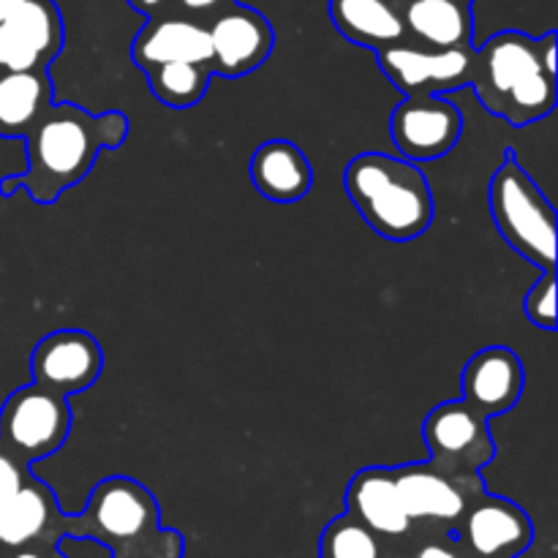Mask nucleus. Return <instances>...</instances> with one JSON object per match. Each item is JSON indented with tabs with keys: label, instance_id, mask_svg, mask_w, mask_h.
<instances>
[{
	"label": "nucleus",
	"instance_id": "obj_4",
	"mask_svg": "<svg viewBox=\"0 0 558 558\" xmlns=\"http://www.w3.org/2000/svg\"><path fill=\"white\" fill-rule=\"evenodd\" d=\"M343 185L360 218L379 238L407 243L434 221V191L414 161L387 153H360L343 172Z\"/></svg>",
	"mask_w": 558,
	"mask_h": 558
},
{
	"label": "nucleus",
	"instance_id": "obj_15",
	"mask_svg": "<svg viewBox=\"0 0 558 558\" xmlns=\"http://www.w3.org/2000/svg\"><path fill=\"white\" fill-rule=\"evenodd\" d=\"M398 496L414 521H441L458 523L466 512L469 501L483 494V488H469L458 483L450 474L439 472L430 463H409V466L392 469Z\"/></svg>",
	"mask_w": 558,
	"mask_h": 558
},
{
	"label": "nucleus",
	"instance_id": "obj_18",
	"mask_svg": "<svg viewBox=\"0 0 558 558\" xmlns=\"http://www.w3.org/2000/svg\"><path fill=\"white\" fill-rule=\"evenodd\" d=\"M349 515L368 526L376 537H403L412 529L398 496L392 469L371 466L352 477L347 490Z\"/></svg>",
	"mask_w": 558,
	"mask_h": 558
},
{
	"label": "nucleus",
	"instance_id": "obj_16",
	"mask_svg": "<svg viewBox=\"0 0 558 558\" xmlns=\"http://www.w3.org/2000/svg\"><path fill=\"white\" fill-rule=\"evenodd\" d=\"M65 515L54 494L31 474L20 490L0 507V554L25 545H58Z\"/></svg>",
	"mask_w": 558,
	"mask_h": 558
},
{
	"label": "nucleus",
	"instance_id": "obj_7",
	"mask_svg": "<svg viewBox=\"0 0 558 558\" xmlns=\"http://www.w3.org/2000/svg\"><path fill=\"white\" fill-rule=\"evenodd\" d=\"M69 430V398L36 381L11 392L0 409V447L27 466L58 452Z\"/></svg>",
	"mask_w": 558,
	"mask_h": 558
},
{
	"label": "nucleus",
	"instance_id": "obj_12",
	"mask_svg": "<svg viewBox=\"0 0 558 558\" xmlns=\"http://www.w3.org/2000/svg\"><path fill=\"white\" fill-rule=\"evenodd\" d=\"M210 33V71L218 76H245L259 69L272 52L276 33L265 14L248 5H227L207 22Z\"/></svg>",
	"mask_w": 558,
	"mask_h": 558
},
{
	"label": "nucleus",
	"instance_id": "obj_29",
	"mask_svg": "<svg viewBox=\"0 0 558 558\" xmlns=\"http://www.w3.org/2000/svg\"><path fill=\"white\" fill-rule=\"evenodd\" d=\"M510 5H512V0H499V9L505 11V14H510ZM534 11H539V0H515L512 16H529V20H532ZM532 36L539 38L537 27H534V20H532Z\"/></svg>",
	"mask_w": 558,
	"mask_h": 558
},
{
	"label": "nucleus",
	"instance_id": "obj_14",
	"mask_svg": "<svg viewBox=\"0 0 558 558\" xmlns=\"http://www.w3.org/2000/svg\"><path fill=\"white\" fill-rule=\"evenodd\" d=\"M463 401L485 420L501 417L521 403L526 387L523 360L507 347H488L474 354L461 376Z\"/></svg>",
	"mask_w": 558,
	"mask_h": 558
},
{
	"label": "nucleus",
	"instance_id": "obj_17",
	"mask_svg": "<svg viewBox=\"0 0 558 558\" xmlns=\"http://www.w3.org/2000/svg\"><path fill=\"white\" fill-rule=\"evenodd\" d=\"M210 33L196 16H158L136 33L131 44V58L142 71L163 63H210Z\"/></svg>",
	"mask_w": 558,
	"mask_h": 558
},
{
	"label": "nucleus",
	"instance_id": "obj_32",
	"mask_svg": "<svg viewBox=\"0 0 558 558\" xmlns=\"http://www.w3.org/2000/svg\"><path fill=\"white\" fill-rule=\"evenodd\" d=\"M22 3H27V0H0V20H5V16L14 9H20Z\"/></svg>",
	"mask_w": 558,
	"mask_h": 558
},
{
	"label": "nucleus",
	"instance_id": "obj_20",
	"mask_svg": "<svg viewBox=\"0 0 558 558\" xmlns=\"http://www.w3.org/2000/svg\"><path fill=\"white\" fill-rule=\"evenodd\" d=\"M330 20L343 38L374 52L407 41L403 0H330Z\"/></svg>",
	"mask_w": 558,
	"mask_h": 558
},
{
	"label": "nucleus",
	"instance_id": "obj_3",
	"mask_svg": "<svg viewBox=\"0 0 558 558\" xmlns=\"http://www.w3.org/2000/svg\"><path fill=\"white\" fill-rule=\"evenodd\" d=\"M65 537L96 539L112 558H183V537L161 529L158 501L131 477H109L93 488L82 515H65Z\"/></svg>",
	"mask_w": 558,
	"mask_h": 558
},
{
	"label": "nucleus",
	"instance_id": "obj_1",
	"mask_svg": "<svg viewBox=\"0 0 558 558\" xmlns=\"http://www.w3.org/2000/svg\"><path fill=\"white\" fill-rule=\"evenodd\" d=\"M129 136L123 112L93 114L74 104H49L27 131V169L0 180V194L27 191L38 205H52L63 191L87 178L101 150H114Z\"/></svg>",
	"mask_w": 558,
	"mask_h": 558
},
{
	"label": "nucleus",
	"instance_id": "obj_2",
	"mask_svg": "<svg viewBox=\"0 0 558 558\" xmlns=\"http://www.w3.org/2000/svg\"><path fill=\"white\" fill-rule=\"evenodd\" d=\"M469 85L480 104L515 129L548 118L558 104L556 31L534 38L501 31L474 47Z\"/></svg>",
	"mask_w": 558,
	"mask_h": 558
},
{
	"label": "nucleus",
	"instance_id": "obj_24",
	"mask_svg": "<svg viewBox=\"0 0 558 558\" xmlns=\"http://www.w3.org/2000/svg\"><path fill=\"white\" fill-rule=\"evenodd\" d=\"M319 556L322 558H381L379 537L354 521L352 515H341L336 521L327 523L325 534L319 539Z\"/></svg>",
	"mask_w": 558,
	"mask_h": 558
},
{
	"label": "nucleus",
	"instance_id": "obj_27",
	"mask_svg": "<svg viewBox=\"0 0 558 558\" xmlns=\"http://www.w3.org/2000/svg\"><path fill=\"white\" fill-rule=\"evenodd\" d=\"M0 558H65L63 550H58V545H25V548L16 550H5L0 554Z\"/></svg>",
	"mask_w": 558,
	"mask_h": 558
},
{
	"label": "nucleus",
	"instance_id": "obj_13",
	"mask_svg": "<svg viewBox=\"0 0 558 558\" xmlns=\"http://www.w3.org/2000/svg\"><path fill=\"white\" fill-rule=\"evenodd\" d=\"M461 521V539L474 558H515L534 539L526 512L499 496H485V490L469 501Z\"/></svg>",
	"mask_w": 558,
	"mask_h": 558
},
{
	"label": "nucleus",
	"instance_id": "obj_33",
	"mask_svg": "<svg viewBox=\"0 0 558 558\" xmlns=\"http://www.w3.org/2000/svg\"><path fill=\"white\" fill-rule=\"evenodd\" d=\"M456 3H466V5H472V0H456Z\"/></svg>",
	"mask_w": 558,
	"mask_h": 558
},
{
	"label": "nucleus",
	"instance_id": "obj_11",
	"mask_svg": "<svg viewBox=\"0 0 558 558\" xmlns=\"http://www.w3.org/2000/svg\"><path fill=\"white\" fill-rule=\"evenodd\" d=\"M101 371V343L85 330L49 332L31 354L33 381L65 398L90 390Z\"/></svg>",
	"mask_w": 558,
	"mask_h": 558
},
{
	"label": "nucleus",
	"instance_id": "obj_10",
	"mask_svg": "<svg viewBox=\"0 0 558 558\" xmlns=\"http://www.w3.org/2000/svg\"><path fill=\"white\" fill-rule=\"evenodd\" d=\"M63 49V14L52 0H27L0 20V71H47Z\"/></svg>",
	"mask_w": 558,
	"mask_h": 558
},
{
	"label": "nucleus",
	"instance_id": "obj_23",
	"mask_svg": "<svg viewBox=\"0 0 558 558\" xmlns=\"http://www.w3.org/2000/svg\"><path fill=\"white\" fill-rule=\"evenodd\" d=\"M145 74L153 96H156L163 107L172 109L196 107V104L205 98L213 80L210 63H189V60L156 65V69H147Z\"/></svg>",
	"mask_w": 558,
	"mask_h": 558
},
{
	"label": "nucleus",
	"instance_id": "obj_25",
	"mask_svg": "<svg viewBox=\"0 0 558 558\" xmlns=\"http://www.w3.org/2000/svg\"><path fill=\"white\" fill-rule=\"evenodd\" d=\"M523 311L534 327L556 330V270H545V276L529 289Z\"/></svg>",
	"mask_w": 558,
	"mask_h": 558
},
{
	"label": "nucleus",
	"instance_id": "obj_28",
	"mask_svg": "<svg viewBox=\"0 0 558 558\" xmlns=\"http://www.w3.org/2000/svg\"><path fill=\"white\" fill-rule=\"evenodd\" d=\"M238 3V0H178V5L183 11H189V14L194 16H207V14H216V11L227 9V5Z\"/></svg>",
	"mask_w": 558,
	"mask_h": 558
},
{
	"label": "nucleus",
	"instance_id": "obj_26",
	"mask_svg": "<svg viewBox=\"0 0 558 558\" xmlns=\"http://www.w3.org/2000/svg\"><path fill=\"white\" fill-rule=\"evenodd\" d=\"M27 477H31L27 463H22L20 458H14L11 452H5L3 447H0V507L25 485Z\"/></svg>",
	"mask_w": 558,
	"mask_h": 558
},
{
	"label": "nucleus",
	"instance_id": "obj_22",
	"mask_svg": "<svg viewBox=\"0 0 558 558\" xmlns=\"http://www.w3.org/2000/svg\"><path fill=\"white\" fill-rule=\"evenodd\" d=\"M52 104L47 71H0V136H22Z\"/></svg>",
	"mask_w": 558,
	"mask_h": 558
},
{
	"label": "nucleus",
	"instance_id": "obj_21",
	"mask_svg": "<svg viewBox=\"0 0 558 558\" xmlns=\"http://www.w3.org/2000/svg\"><path fill=\"white\" fill-rule=\"evenodd\" d=\"M407 41L434 49L474 47L472 9L456 0H403Z\"/></svg>",
	"mask_w": 558,
	"mask_h": 558
},
{
	"label": "nucleus",
	"instance_id": "obj_5",
	"mask_svg": "<svg viewBox=\"0 0 558 558\" xmlns=\"http://www.w3.org/2000/svg\"><path fill=\"white\" fill-rule=\"evenodd\" d=\"M488 207L512 251L539 270H556V210L515 156H507L490 178Z\"/></svg>",
	"mask_w": 558,
	"mask_h": 558
},
{
	"label": "nucleus",
	"instance_id": "obj_30",
	"mask_svg": "<svg viewBox=\"0 0 558 558\" xmlns=\"http://www.w3.org/2000/svg\"><path fill=\"white\" fill-rule=\"evenodd\" d=\"M417 558H458V554L452 548H447V545H425V548H420Z\"/></svg>",
	"mask_w": 558,
	"mask_h": 558
},
{
	"label": "nucleus",
	"instance_id": "obj_19",
	"mask_svg": "<svg viewBox=\"0 0 558 558\" xmlns=\"http://www.w3.org/2000/svg\"><path fill=\"white\" fill-rule=\"evenodd\" d=\"M248 174L254 189L265 199L281 202H300L308 196L314 185V169L305 153L289 140H270L259 145L251 156Z\"/></svg>",
	"mask_w": 558,
	"mask_h": 558
},
{
	"label": "nucleus",
	"instance_id": "obj_6",
	"mask_svg": "<svg viewBox=\"0 0 558 558\" xmlns=\"http://www.w3.org/2000/svg\"><path fill=\"white\" fill-rule=\"evenodd\" d=\"M423 439L430 452V466L469 488H483L480 469L494 461L496 441L488 430V420L463 398L439 403L425 417Z\"/></svg>",
	"mask_w": 558,
	"mask_h": 558
},
{
	"label": "nucleus",
	"instance_id": "obj_8",
	"mask_svg": "<svg viewBox=\"0 0 558 558\" xmlns=\"http://www.w3.org/2000/svg\"><path fill=\"white\" fill-rule=\"evenodd\" d=\"M474 47L434 49L398 41L376 49L379 69L403 96H445L469 85Z\"/></svg>",
	"mask_w": 558,
	"mask_h": 558
},
{
	"label": "nucleus",
	"instance_id": "obj_9",
	"mask_svg": "<svg viewBox=\"0 0 558 558\" xmlns=\"http://www.w3.org/2000/svg\"><path fill=\"white\" fill-rule=\"evenodd\" d=\"M463 114L445 96H407L390 118L398 153L409 161H436L458 145Z\"/></svg>",
	"mask_w": 558,
	"mask_h": 558
},
{
	"label": "nucleus",
	"instance_id": "obj_31",
	"mask_svg": "<svg viewBox=\"0 0 558 558\" xmlns=\"http://www.w3.org/2000/svg\"><path fill=\"white\" fill-rule=\"evenodd\" d=\"M129 3L134 5V9L140 11V14L153 16V14H158V11H161L163 5L169 3V0H129Z\"/></svg>",
	"mask_w": 558,
	"mask_h": 558
}]
</instances>
